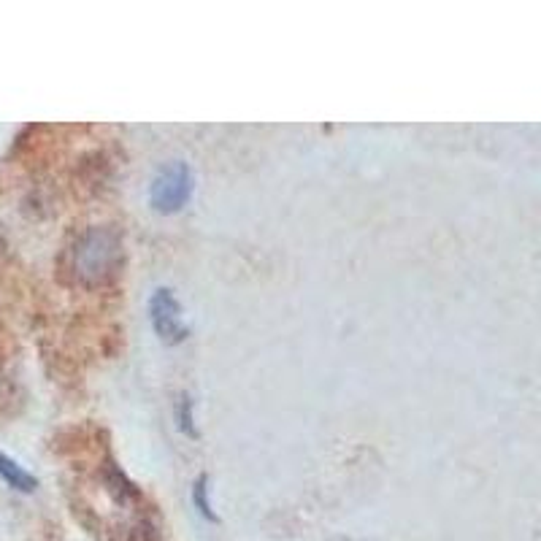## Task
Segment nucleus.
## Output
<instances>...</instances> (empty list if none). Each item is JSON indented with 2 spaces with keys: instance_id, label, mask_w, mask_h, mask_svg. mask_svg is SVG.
I'll use <instances>...</instances> for the list:
<instances>
[{
  "instance_id": "f257e3e1",
  "label": "nucleus",
  "mask_w": 541,
  "mask_h": 541,
  "mask_svg": "<svg viewBox=\"0 0 541 541\" xmlns=\"http://www.w3.org/2000/svg\"><path fill=\"white\" fill-rule=\"evenodd\" d=\"M125 239L114 225H92L82 230L60 255L57 271L65 285L79 290H103L122 276Z\"/></svg>"
},
{
  "instance_id": "f03ea898",
  "label": "nucleus",
  "mask_w": 541,
  "mask_h": 541,
  "mask_svg": "<svg viewBox=\"0 0 541 541\" xmlns=\"http://www.w3.org/2000/svg\"><path fill=\"white\" fill-rule=\"evenodd\" d=\"M193 171L187 163H171L152 182L149 203L157 214H176L193 198Z\"/></svg>"
},
{
  "instance_id": "7ed1b4c3",
  "label": "nucleus",
  "mask_w": 541,
  "mask_h": 541,
  "mask_svg": "<svg viewBox=\"0 0 541 541\" xmlns=\"http://www.w3.org/2000/svg\"><path fill=\"white\" fill-rule=\"evenodd\" d=\"M149 317H152V328L160 336V341L168 347L182 344L190 336V328L182 320V306L176 301L174 290H168V287L155 290L152 301H149Z\"/></svg>"
},
{
  "instance_id": "20e7f679",
  "label": "nucleus",
  "mask_w": 541,
  "mask_h": 541,
  "mask_svg": "<svg viewBox=\"0 0 541 541\" xmlns=\"http://www.w3.org/2000/svg\"><path fill=\"white\" fill-rule=\"evenodd\" d=\"M103 485H106V490H109V496L117 501V504L128 506V504H138L141 501V490H138L133 482H130L125 474H122V468L114 463V460H106L103 463Z\"/></svg>"
},
{
  "instance_id": "39448f33",
  "label": "nucleus",
  "mask_w": 541,
  "mask_h": 541,
  "mask_svg": "<svg viewBox=\"0 0 541 541\" xmlns=\"http://www.w3.org/2000/svg\"><path fill=\"white\" fill-rule=\"evenodd\" d=\"M0 477L6 479V482H9L14 490H19V493H33V490L38 487V479L33 477V474H28V471L19 466V463L6 458L3 452H0Z\"/></svg>"
},
{
  "instance_id": "423d86ee",
  "label": "nucleus",
  "mask_w": 541,
  "mask_h": 541,
  "mask_svg": "<svg viewBox=\"0 0 541 541\" xmlns=\"http://www.w3.org/2000/svg\"><path fill=\"white\" fill-rule=\"evenodd\" d=\"M176 422H179V431L187 433L190 439H198V428H195L193 417V398L187 393L176 398Z\"/></svg>"
},
{
  "instance_id": "0eeeda50",
  "label": "nucleus",
  "mask_w": 541,
  "mask_h": 541,
  "mask_svg": "<svg viewBox=\"0 0 541 541\" xmlns=\"http://www.w3.org/2000/svg\"><path fill=\"white\" fill-rule=\"evenodd\" d=\"M206 490H209V477H198L193 485V504L195 509L201 512V517H206V520H211V523H217L220 517L214 514V509H211V501L209 496H206Z\"/></svg>"
},
{
  "instance_id": "6e6552de",
  "label": "nucleus",
  "mask_w": 541,
  "mask_h": 541,
  "mask_svg": "<svg viewBox=\"0 0 541 541\" xmlns=\"http://www.w3.org/2000/svg\"><path fill=\"white\" fill-rule=\"evenodd\" d=\"M6 255V239H3V236H0V257Z\"/></svg>"
},
{
  "instance_id": "1a4fd4ad",
  "label": "nucleus",
  "mask_w": 541,
  "mask_h": 541,
  "mask_svg": "<svg viewBox=\"0 0 541 541\" xmlns=\"http://www.w3.org/2000/svg\"><path fill=\"white\" fill-rule=\"evenodd\" d=\"M0 376H3V355H0Z\"/></svg>"
}]
</instances>
